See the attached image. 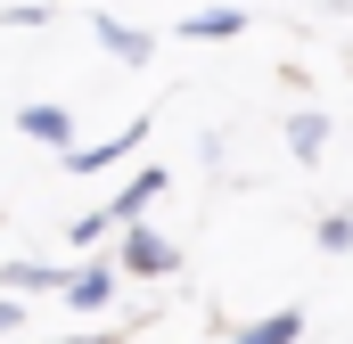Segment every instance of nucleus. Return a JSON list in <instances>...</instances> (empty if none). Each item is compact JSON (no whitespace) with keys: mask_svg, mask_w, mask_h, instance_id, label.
<instances>
[{"mask_svg":"<svg viewBox=\"0 0 353 344\" xmlns=\"http://www.w3.org/2000/svg\"><path fill=\"white\" fill-rule=\"evenodd\" d=\"M123 270H132V279H165V270H181V255H173V238L132 230V238H123Z\"/></svg>","mask_w":353,"mask_h":344,"instance_id":"nucleus-1","label":"nucleus"},{"mask_svg":"<svg viewBox=\"0 0 353 344\" xmlns=\"http://www.w3.org/2000/svg\"><path fill=\"white\" fill-rule=\"evenodd\" d=\"M17 131H25V140H41V148H58V156L74 148V115H66V107H50V98H41V107H17Z\"/></svg>","mask_w":353,"mask_h":344,"instance_id":"nucleus-2","label":"nucleus"},{"mask_svg":"<svg viewBox=\"0 0 353 344\" xmlns=\"http://www.w3.org/2000/svg\"><path fill=\"white\" fill-rule=\"evenodd\" d=\"M0 287H8V295H66V270H58V262H0Z\"/></svg>","mask_w":353,"mask_h":344,"instance_id":"nucleus-3","label":"nucleus"},{"mask_svg":"<svg viewBox=\"0 0 353 344\" xmlns=\"http://www.w3.org/2000/svg\"><path fill=\"white\" fill-rule=\"evenodd\" d=\"M140 140H148V123H132V131H115V140H99V148H66V172H107V164H123Z\"/></svg>","mask_w":353,"mask_h":344,"instance_id":"nucleus-4","label":"nucleus"},{"mask_svg":"<svg viewBox=\"0 0 353 344\" xmlns=\"http://www.w3.org/2000/svg\"><path fill=\"white\" fill-rule=\"evenodd\" d=\"M90 33H99V50H115L123 66H148V33H140V25H123V17H107V8H99V17H90Z\"/></svg>","mask_w":353,"mask_h":344,"instance_id":"nucleus-5","label":"nucleus"},{"mask_svg":"<svg viewBox=\"0 0 353 344\" xmlns=\"http://www.w3.org/2000/svg\"><path fill=\"white\" fill-rule=\"evenodd\" d=\"M66 303H74V312H107V303H115V262L74 270V279H66Z\"/></svg>","mask_w":353,"mask_h":344,"instance_id":"nucleus-6","label":"nucleus"},{"mask_svg":"<svg viewBox=\"0 0 353 344\" xmlns=\"http://www.w3.org/2000/svg\"><path fill=\"white\" fill-rule=\"evenodd\" d=\"M157 197H165V172L148 164V172H132V180H123V197H115V205H107V213H115V222H132V230H140V213H148V205H157Z\"/></svg>","mask_w":353,"mask_h":344,"instance_id":"nucleus-7","label":"nucleus"},{"mask_svg":"<svg viewBox=\"0 0 353 344\" xmlns=\"http://www.w3.org/2000/svg\"><path fill=\"white\" fill-rule=\"evenodd\" d=\"M288 148H296V164H312V156L329 148V115H321V107H304V115H288Z\"/></svg>","mask_w":353,"mask_h":344,"instance_id":"nucleus-8","label":"nucleus"},{"mask_svg":"<svg viewBox=\"0 0 353 344\" xmlns=\"http://www.w3.org/2000/svg\"><path fill=\"white\" fill-rule=\"evenodd\" d=\"M181 33H189V41H230V33H247V8H197Z\"/></svg>","mask_w":353,"mask_h":344,"instance_id":"nucleus-9","label":"nucleus"},{"mask_svg":"<svg viewBox=\"0 0 353 344\" xmlns=\"http://www.w3.org/2000/svg\"><path fill=\"white\" fill-rule=\"evenodd\" d=\"M304 336V312H271V320H255V328H239L230 344H296Z\"/></svg>","mask_w":353,"mask_h":344,"instance_id":"nucleus-10","label":"nucleus"},{"mask_svg":"<svg viewBox=\"0 0 353 344\" xmlns=\"http://www.w3.org/2000/svg\"><path fill=\"white\" fill-rule=\"evenodd\" d=\"M321 255H353V213H329L321 222Z\"/></svg>","mask_w":353,"mask_h":344,"instance_id":"nucleus-11","label":"nucleus"},{"mask_svg":"<svg viewBox=\"0 0 353 344\" xmlns=\"http://www.w3.org/2000/svg\"><path fill=\"white\" fill-rule=\"evenodd\" d=\"M8 328H17V295H0V336H8Z\"/></svg>","mask_w":353,"mask_h":344,"instance_id":"nucleus-12","label":"nucleus"}]
</instances>
